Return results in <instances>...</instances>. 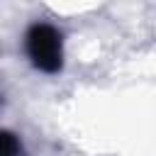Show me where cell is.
<instances>
[{
    "mask_svg": "<svg viewBox=\"0 0 156 156\" xmlns=\"http://www.w3.org/2000/svg\"><path fill=\"white\" fill-rule=\"evenodd\" d=\"M22 49L29 61V66L44 76H56L63 71L66 63V46H63V32L44 20L32 22L24 29Z\"/></svg>",
    "mask_w": 156,
    "mask_h": 156,
    "instance_id": "1",
    "label": "cell"
},
{
    "mask_svg": "<svg viewBox=\"0 0 156 156\" xmlns=\"http://www.w3.org/2000/svg\"><path fill=\"white\" fill-rule=\"evenodd\" d=\"M0 156H29L24 141L12 129H0Z\"/></svg>",
    "mask_w": 156,
    "mask_h": 156,
    "instance_id": "2",
    "label": "cell"
},
{
    "mask_svg": "<svg viewBox=\"0 0 156 156\" xmlns=\"http://www.w3.org/2000/svg\"><path fill=\"white\" fill-rule=\"evenodd\" d=\"M0 98H2V95H0Z\"/></svg>",
    "mask_w": 156,
    "mask_h": 156,
    "instance_id": "3",
    "label": "cell"
}]
</instances>
